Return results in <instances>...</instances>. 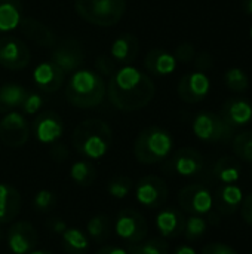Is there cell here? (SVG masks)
Segmentation results:
<instances>
[{
  "mask_svg": "<svg viewBox=\"0 0 252 254\" xmlns=\"http://www.w3.org/2000/svg\"><path fill=\"white\" fill-rule=\"evenodd\" d=\"M50 61L59 67L64 74L77 71L85 61V51L79 40L65 37L55 43L50 54Z\"/></svg>",
  "mask_w": 252,
  "mask_h": 254,
  "instance_id": "8",
  "label": "cell"
},
{
  "mask_svg": "<svg viewBox=\"0 0 252 254\" xmlns=\"http://www.w3.org/2000/svg\"><path fill=\"white\" fill-rule=\"evenodd\" d=\"M251 254H252V253H251Z\"/></svg>",
  "mask_w": 252,
  "mask_h": 254,
  "instance_id": "54",
  "label": "cell"
},
{
  "mask_svg": "<svg viewBox=\"0 0 252 254\" xmlns=\"http://www.w3.org/2000/svg\"><path fill=\"white\" fill-rule=\"evenodd\" d=\"M232 128L218 113L203 110L195 116L193 132L195 135L206 143H229L233 140Z\"/></svg>",
  "mask_w": 252,
  "mask_h": 254,
  "instance_id": "6",
  "label": "cell"
},
{
  "mask_svg": "<svg viewBox=\"0 0 252 254\" xmlns=\"http://www.w3.org/2000/svg\"><path fill=\"white\" fill-rule=\"evenodd\" d=\"M49 228L52 229V232H55V234L61 235L62 232H65V229H67L68 226H67V225H65V222H64V220H61V219H52V220L49 222Z\"/></svg>",
  "mask_w": 252,
  "mask_h": 254,
  "instance_id": "44",
  "label": "cell"
},
{
  "mask_svg": "<svg viewBox=\"0 0 252 254\" xmlns=\"http://www.w3.org/2000/svg\"><path fill=\"white\" fill-rule=\"evenodd\" d=\"M206 222H208V225H215V226H218L220 223H221V217H220V213L217 211V213H214L212 210L208 213V219H206Z\"/></svg>",
  "mask_w": 252,
  "mask_h": 254,
  "instance_id": "46",
  "label": "cell"
},
{
  "mask_svg": "<svg viewBox=\"0 0 252 254\" xmlns=\"http://www.w3.org/2000/svg\"><path fill=\"white\" fill-rule=\"evenodd\" d=\"M19 31L22 36H25V39L31 40L33 43L42 46V48H53L55 43L58 42L56 34L43 22L34 19V18H22L19 25H18Z\"/></svg>",
  "mask_w": 252,
  "mask_h": 254,
  "instance_id": "18",
  "label": "cell"
},
{
  "mask_svg": "<svg viewBox=\"0 0 252 254\" xmlns=\"http://www.w3.org/2000/svg\"><path fill=\"white\" fill-rule=\"evenodd\" d=\"M233 152L238 159L252 164V131H244L233 138Z\"/></svg>",
  "mask_w": 252,
  "mask_h": 254,
  "instance_id": "33",
  "label": "cell"
},
{
  "mask_svg": "<svg viewBox=\"0 0 252 254\" xmlns=\"http://www.w3.org/2000/svg\"><path fill=\"white\" fill-rule=\"evenodd\" d=\"M186 226V217L177 208H163L156 217V228L162 238L174 240L183 235Z\"/></svg>",
  "mask_w": 252,
  "mask_h": 254,
  "instance_id": "20",
  "label": "cell"
},
{
  "mask_svg": "<svg viewBox=\"0 0 252 254\" xmlns=\"http://www.w3.org/2000/svg\"><path fill=\"white\" fill-rule=\"evenodd\" d=\"M201 254H238V252L224 243H211L202 249Z\"/></svg>",
  "mask_w": 252,
  "mask_h": 254,
  "instance_id": "41",
  "label": "cell"
},
{
  "mask_svg": "<svg viewBox=\"0 0 252 254\" xmlns=\"http://www.w3.org/2000/svg\"><path fill=\"white\" fill-rule=\"evenodd\" d=\"M172 146V135L166 129L160 127H149L138 134L134 143V155L140 164L153 165L166 159Z\"/></svg>",
  "mask_w": 252,
  "mask_h": 254,
  "instance_id": "4",
  "label": "cell"
},
{
  "mask_svg": "<svg viewBox=\"0 0 252 254\" xmlns=\"http://www.w3.org/2000/svg\"><path fill=\"white\" fill-rule=\"evenodd\" d=\"M28 254H53L52 252H48V250H33Z\"/></svg>",
  "mask_w": 252,
  "mask_h": 254,
  "instance_id": "49",
  "label": "cell"
},
{
  "mask_svg": "<svg viewBox=\"0 0 252 254\" xmlns=\"http://www.w3.org/2000/svg\"><path fill=\"white\" fill-rule=\"evenodd\" d=\"M0 144H1V143H0Z\"/></svg>",
  "mask_w": 252,
  "mask_h": 254,
  "instance_id": "53",
  "label": "cell"
},
{
  "mask_svg": "<svg viewBox=\"0 0 252 254\" xmlns=\"http://www.w3.org/2000/svg\"><path fill=\"white\" fill-rule=\"evenodd\" d=\"M62 247L67 254H86L89 250V240L86 234L77 228H67L61 234Z\"/></svg>",
  "mask_w": 252,
  "mask_h": 254,
  "instance_id": "28",
  "label": "cell"
},
{
  "mask_svg": "<svg viewBox=\"0 0 252 254\" xmlns=\"http://www.w3.org/2000/svg\"><path fill=\"white\" fill-rule=\"evenodd\" d=\"M37 243L39 235L28 222H15L7 231V246L12 254H28Z\"/></svg>",
  "mask_w": 252,
  "mask_h": 254,
  "instance_id": "16",
  "label": "cell"
},
{
  "mask_svg": "<svg viewBox=\"0 0 252 254\" xmlns=\"http://www.w3.org/2000/svg\"><path fill=\"white\" fill-rule=\"evenodd\" d=\"M224 83L232 92L236 94H244L250 88L248 74L239 67H232L224 73Z\"/></svg>",
  "mask_w": 252,
  "mask_h": 254,
  "instance_id": "32",
  "label": "cell"
},
{
  "mask_svg": "<svg viewBox=\"0 0 252 254\" xmlns=\"http://www.w3.org/2000/svg\"><path fill=\"white\" fill-rule=\"evenodd\" d=\"M132 189H134V182H132V179L128 177V176H117V177H114V179L108 183V186H107L108 193H110L113 198H116V199H123V198H126V196L132 192Z\"/></svg>",
  "mask_w": 252,
  "mask_h": 254,
  "instance_id": "35",
  "label": "cell"
},
{
  "mask_svg": "<svg viewBox=\"0 0 252 254\" xmlns=\"http://www.w3.org/2000/svg\"><path fill=\"white\" fill-rule=\"evenodd\" d=\"M64 125L58 113L45 110L39 113L33 122V134L43 144H53L62 135Z\"/></svg>",
  "mask_w": 252,
  "mask_h": 254,
  "instance_id": "15",
  "label": "cell"
},
{
  "mask_svg": "<svg viewBox=\"0 0 252 254\" xmlns=\"http://www.w3.org/2000/svg\"><path fill=\"white\" fill-rule=\"evenodd\" d=\"M74 10L89 24L111 27L123 18L126 0H74Z\"/></svg>",
  "mask_w": 252,
  "mask_h": 254,
  "instance_id": "5",
  "label": "cell"
},
{
  "mask_svg": "<svg viewBox=\"0 0 252 254\" xmlns=\"http://www.w3.org/2000/svg\"><path fill=\"white\" fill-rule=\"evenodd\" d=\"M70 177L79 186H91L97 179V170L94 164L86 159L77 161L70 168Z\"/></svg>",
  "mask_w": 252,
  "mask_h": 254,
  "instance_id": "30",
  "label": "cell"
},
{
  "mask_svg": "<svg viewBox=\"0 0 252 254\" xmlns=\"http://www.w3.org/2000/svg\"><path fill=\"white\" fill-rule=\"evenodd\" d=\"M209 89H211V80L206 76V73H201V71H192L184 74L177 86L178 97L189 104L203 101L209 94Z\"/></svg>",
  "mask_w": 252,
  "mask_h": 254,
  "instance_id": "14",
  "label": "cell"
},
{
  "mask_svg": "<svg viewBox=\"0 0 252 254\" xmlns=\"http://www.w3.org/2000/svg\"><path fill=\"white\" fill-rule=\"evenodd\" d=\"M206 229H208L206 219H203L201 216H192V217L186 219V226H184L183 235L189 241H198L206 234Z\"/></svg>",
  "mask_w": 252,
  "mask_h": 254,
  "instance_id": "34",
  "label": "cell"
},
{
  "mask_svg": "<svg viewBox=\"0 0 252 254\" xmlns=\"http://www.w3.org/2000/svg\"><path fill=\"white\" fill-rule=\"evenodd\" d=\"M107 92L104 79L92 70H77L65 86L68 103L79 109H91L98 106Z\"/></svg>",
  "mask_w": 252,
  "mask_h": 254,
  "instance_id": "3",
  "label": "cell"
},
{
  "mask_svg": "<svg viewBox=\"0 0 252 254\" xmlns=\"http://www.w3.org/2000/svg\"><path fill=\"white\" fill-rule=\"evenodd\" d=\"M147 222L146 219L132 208L122 210L114 222V232L116 235L123 240L126 244L140 243L147 237Z\"/></svg>",
  "mask_w": 252,
  "mask_h": 254,
  "instance_id": "10",
  "label": "cell"
},
{
  "mask_svg": "<svg viewBox=\"0 0 252 254\" xmlns=\"http://www.w3.org/2000/svg\"><path fill=\"white\" fill-rule=\"evenodd\" d=\"M156 95L154 82L132 65H125L110 77L108 100L123 112L144 109Z\"/></svg>",
  "mask_w": 252,
  "mask_h": 254,
  "instance_id": "1",
  "label": "cell"
},
{
  "mask_svg": "<svg viewBox=\"0 0 252 254\" xmlns=\"http://www.w3.org/2000/svg\"><path fill=\"white\" fill-rule=\"evenodd\" d=\"M21 193L16 188L0 183V225L10 223L15 220L21 211Z\"/></svg>",
  "mask_w": 252,
  "mask_h": 254,
  "instance_id": "24",
  "label": "cell"
},
{
  "mask_svg": "<svg viewBox=\"0 0 252 254\" xmlns=\"http://www.w3.org/2000/svg\"><path fill=\"white\" fill-rule=\"evenodd\" d=\"M195 68L196 71H201V73H206L209 70L214 68L215 65V60H214V55L208 51H202L199 52L198 55H195Z\"/></svg>",
  "mask_w": 252,
  "mask_h": 254,
  "instance_id": "38",
  "label": "cell"
},
{
  "mask_svg": "<svg viewBox=\"0 0 252 254\" xmlns=\"http://www.w3.org/2000/svg\"><path fill=\"white\" fill-rule=\"evenodd\" d=\"M205 167V159L202 153L192 147H183L178 149L166 162L165 170L178 174L183 177H193L198 176Z\"/></svg>",
  "mask_w": 252,
  "mask_h": 254,
  "instance_id": "13",
  "label": "cell"
},
{
  "mask_svg": "<svg viewBox=\"0 0 252 254\" xmlns=\"http://www.w3.org/2000/svg\"><path fill=\"white\" fill-rule=\"evenodd\" d=\"M212 173H214V177L223 185H235L241 179L242 168H241L238 158L223 156L215 162Z\"/></svg>",
  "mask_w": 252,
  "mask_h": 254,
  "instance_id": "26",
  "label": "cell"
},
{
  "mask_svg": "<svg viewBox=\"0 0 252 254\" xmlns=\"http://www.w3.org/2000/svg\"><path fill=\"white\" fill-rule=\"evenodd\" d=\"M22 18V3L19 0H0V33L18 28Z\"/></svg>",
  "mask_w": 252,
  "mask_h": 254,
  "instance_id": "25",
  "label": "cell"
},
{
  "mask_svg": "<svg viewBox=\"0 0 252 254\" xmlns=\"http://www.w3.org/2000/svg\"><path fill=\"white\" fill-rule=\"evenodd\" d=\"M64 77H65L64 71L59 67H56L52 61L40 63L33 71L34 83L37 85L40 91L46 94L56 92L62 86Z\"/></svg>",
  "mask_w": 252,
  "mask_h": 254,
  "instance_id": "19",
  "label": "cell"
},
{
  "mask_svg": "<svg viewBox=\"0 0 252 254\" xmlns=\"http://www.w3.org/2000/svg\"><path fill=\"white\" fill-rule=\"evenodd\" d=\"M95 254H128L126 249H122L119 246H105L100 249Z\"/></svg>",
  "mask_w": 252,
  "mask_h": 254,
  "instance_id": "45",
  "label": "cell"
},
{
  "mask_svg": "<svg viewBox=\"0 0 252 254\" xmlns=\"http://www.w3.org/2000/svg\"><path fill=\"white\" fill-rule=\"evenodd\" d=\"M144 67L149 73L156 76H168L177 68V60L174 54L163 48H153L144 58Z\"/></svg>",
  "mask_w": 252,
  "mask_h": 254,
  "instance_id": "22",
  "label": "cell"
},
{
  "mask_svg": "<svg viewBox=\"0 0 252 254\" xmlns=\"http://www.w3.org/2000/svg\"><path fill=\"white\" fill-rule=\"evenodd\" d=\"M174 254H198V253H196V250H195L193 247H190V246H180V247H177V249H175Z\"/></svg>",
  "mask_w": 252,
  "mask_h": 254,
  "instance_id": "47",
  "label": "cell"
},
{
  "mask_svg": "<svg viewBox=\"0 0 252 254\" xmlns=\"http://www.w3.org/2000/svg\"><path fill=\"white\" fill-rule=\"evenodd\" d=\"M50 158L55 161V162H65L67 158H68V149L61 144V143H56L52 146L50 149Z\"/></svg>",
  "mask_w": 252,
  "mask_h": 254,
  "instance_id": "43",
  "label": "cell"
},
{
  "mask_svg": "<svg viewBox=\"0 0 252 254\" xmlns=\"http://www.w3.org/2000/svg\"><path fill=\"white\" fill-rule=\"evenodd\" d=\"M178 204L183 211L192 216L208 214L214 207L211 190L201 183H192L184 186L178 193Z\"/></svg>",
  "mask_w": 252,
  "mask_h": 254,
  "instance_id": "9",
  "label": "cell"
},
{
  "mask_svg": "<svg viewBox=\"0 0 252 254\" xmlns=\"http://www.w3.org/2000/svg\"><path fill=\"white\" fill-rule=\"evenodd\" d=\"M241 214H242V219L245 220V223L252 226V192L244 198V201L241 204Z\"/></svg>",
  "mask_w": 252,
  "mask_h": 254,
  "instance_id": "42",
  "label": "cell"
},
{
  "mask_svg": "<svg viewBox=\"0 0 252 254\" xmlns=\"http://www.w3.org/2000/svg\"><path fill=\"white\" fill-rule=\"evenodd\" d=\"M71 143L76 152L86 159H100L113 144V131L101 119H86L74 128Z\"/></svg>",
  "mask_w": 252,
  "mask_h": 254,
  "instance_id": "2",
  "label": "cell"
},
{
  "mask_svg": "<svg viewBox=\"0 0 252 254\" xmlns=\"http://www.w3.org/2000/svg\"><path fill=\"white\" fill-rule=\"evenodd\" d=\"M0 240H1V228H0Z\"/></svg>",
  "mask_w": 252,
  "mask_h": 254,
  "instance_id": "50",
  "label": "cell"
},
{
  "mask_svg": "<svg viewBox=\"0 0 252 254\" xmlns=\"http://www.w3.org/2000/svg\"><path fill=\"white\" fill-rule=\"evenodd\" d=\"M128 254H169V246L165 238H150L147 241H140L128 244Z\"/></svg>",
  "mask_w": 252,
  "mask_h": 254,
  "instance_id": "31",
  "label": "cell"
},
{
  "mask_svg": "<svg viewBox=\"0 0 252 254\" xmlns=\"http://www.w3.org/2000/svg\"><path fill=\"white\" fill-rule=\"evenodd\" d=\"M31 61V52L25 42L15 36L0 37V65L7 70H22Z\"/></svg>",
  "mask_w": 252,
  "mask_h": 254,
  "instance_id": "11",
  "label": "cell"
},
{
  "mask_svg": "<svg viewBox=\"0 0 252 254\" xmlns=\"http://www.w3.org/2000/svg\"><path fill=\"white\" fill-rule=\"evenodd\" d=\"M250 34H251V39H252V27H251V31H250Z\"/></svg>",
  "mask_w": 252,
  "mask_h": 254,
  "instance_id": "51",
  "label": "cell"
},
{
  "mask_svg": "<svg viewBox=\"0 0 252 254\" xmlns=\"http://www.w3.org/2000/svg\"><path fill=\"white\" fill-rule=\"evenodd\" d=\"M30 138V127L24 115L18 112L6 113L0 121V143L7 147H21Z\"/></svg>",
  "mask_w": 252,
  "mask_h": 254,
  "instance_id": "12",
  "label": "cell"
},
{
  "mask_svg": "<svg viewBox=\"0 0 252 254\" xmlns=\"http://www.w3.org/2000/svg\"><path fill=\"white\" fill-rule=\"evenodd\" d=\"M55 205H56V196H55L53 192H50L48 189H42L34 195L33 207L36 208V211L49 213L50 210H53Z\"/></svg>",
  "mask_w": 252,
  "mask_h": 254,
  "instance_id": "36",
  "label": "cell"
},
{
  "mask_svg": "<svg viewBox=\"0 0 252 254\" xmlns=\"http://www.w3.org/2000/svg\"><path fill=\"white\" fill-rule=\"evenodd\" d=\"M94 67H95V73L100 74L101 77H111L116 73V63L110 55H98L94 61Z\"/></svg>",
  "mask_w": 252,
  "mask_h": 254,
  "instance_id": "37",
  "label": "cell"
},
{
  "mask_svg": "<svg viewBox=\"0 0 252 254\" xmlns=\"http://www.w3.org/2000/svg\"><path fill=\"white\" fill-rule=\"evenodd\" d=\"M111 219L107 214H97L86 223V234L95 241V243H104L111 235Z\"/></svg>",
  "mask_w": 252,
  "mask_h": 254,
  "instance_id": "29",
  "label": "cell"
},
{
  "mask_svg": "<svg viewBox=\"0 0 252 254\" xmlns=\"http://www.w3.org/2000/svg\"><path fill=\"white\" fill-rule=\"evenodd\" d=\"M220 116L232 128L244 127L252 121V104L244 97H232L223 104Z\"/></svg>",
  "mask_w": 252,
  "mask_h": 254,
  "instance_id": "17",
  "label": "cell"
},
{
  "mask_svg": "<svg viewBox=\"0 0 252 254\" xmlns=\"http://www.w3.org/2000/svg\"><path fill=\"white\" fill-rule=\"evenodd\" d=\"M195 55H196L195 45L190 43V42L180 43L175 48V52H174V57H175L177 63H190V61H193Z\"/></svg>",
  "mask_w": 252,
  "mask_h": 254,
  "instance_id": "39",
  "label": "cell"
},
{
  "mask_svg": "<svg viewBox=\"0 0 252 254\" xmlns=\"http://www.w3.org/2000/svg\"><path fill=\"white\" fill-rule=\"evenodd\" d=\"M217 211L223 216L235 214L244 201L242 189L236 185H221L212 196Z\"/></svg>",
  "mask_w": 252,
  "mask_h": 254,
  "instance_id": "21",
  "label": "cell"
},
{
  "mask_svg": "<svg viewBox=\"0 0 252 254\" xmlns=\"http://www.w3.org/2000/svg\"><path fill=\"white\" fill-rule=\"evenodd\" d=\"M42 106H43V98L40 95H37L36 92H27V97L24 98L21 109L27 115H34L40 110Z\"/></svg>",
  "mask_w": 252,
  "mask_h": 254,
  "instance_id": "40",
  "label": "cell"
},
{
  "mask_svg": "<svg viewBox=\"0 0 252 254\" xmlns=\"http://www.w3.org/2000/svg\"><path fill=\"white\" fill-rule=\"evenodd\" d=\"M27 92L28 91L18 83H4L0 86V113H10L21 107Z\"/></svg>",
  "mask_w": 252,
  "mask_h": 254,
  "instance_id": "27",
  "label": "cell"
},
{
  "mask_svg": "<svg viewBox=\"0 0 252 254\" xmlns=\"http://www.w3.org/2000/svg\"><path fill=\"white\" fill-rule=\"evenodd\" d=\"M4 254H7V253H4Z\"/></svg>",
  "mask_w": 252,
  "mask_h": 254,
  "instance_id": "52",
  "label": "cell"
},
{
  "mask_svg": "<svg viewBox=\"0 0 252 254\" xmlns=\"http://www.w3.org/2000/svg\"><path fill=\"white\" fill-rule=\"evenodd\" d=\"M242 9L245 10V13L252 15V0H242Z\"/></svg>",
  "mask_w": 252,
  "mask_h": 254,
  "instance_id": "48",
  "label": "cell"
},
{
  "mask_svg": "<svg viewBox=\"0 0 252 254\" xmlns=\"http://www.w3.org/2000/svg\"><path fill=\"white\" fill-rule=\"evenodd\" d=\"M134 189L137 201L149 210H156L165 205L169 195L166 182L162 177L153 174L141 177Z\"/></svg>",
  "mask_w": 252,
  "mask_h": 254,
  "instance_id": "7",
  "label": "cell"
},
{
  "mask_svg": "<svg viewBox=\"0 0 252 254\" xmlns=\"http://www.w3.org/2000/svg\"><path fill=\"white\" fill-rule=\"evenodd\" d=\"M140 52V43L137 36L132 33H122L116 40L111 43L110 48V57L125 65H129Z\"/></svg>",
  "mask_w": 252,
  "mask_h": 254,
  "instance_id": "23",
  "label": "cell"
}]
</instances>
